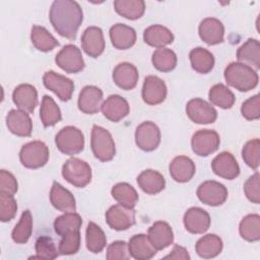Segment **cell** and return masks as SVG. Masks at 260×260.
<instances>
[{"instance_id": "obj_1", "label": "cell", "mask_w": 260, "mask_h": 260, "mask_svg": "<svg viewBox=\"0 0 260 260\" xmlns=\"http://www.w3.org/2000/svg\"><path fill=\"white\" fill-rule=\"evenodd\" d=\"M49 18L54 29L62 37L74 40L82 22L80 5L72 0H55L50 8Z\"/></svg>"}, {"instance_id": "obj_2", "label": "cell", "mask_w": 260, "mask_h": 260, "mask_svg": "<svg viewBox=\"0 0 260 260\" xmlns=\"http://www.w3.org/2000/svg\"><path fill=\"white\" fill-rule=\"evenodd\" d=\"M224 79L236 89L249 91L257 86L259 76L257 71L251 67L240 62H232L224 69Z\"/></svg>"}, {"instance_id": "obj_3", "label": "cell", "mask_w": 260, "mask_h": 260, "mask_svg": "<svg viewBox=\"0 0 260 260\" xmlns=\"http://www.w3.org/2000/svg\"><path fill=\"white\" fill-rule=\"evenodd\" d=\"M90 146L94 157L101 161H109L115 156L116 147L114 139L111 133L101 126H92Z\"/></svg>"}, {"instance_id": "obj_4", "label": "cell", "mask_w": 260, "mask_h": 260, "mask_svg": "<svg viewBox=\"0 0 260 260\" xmlns=\"http://www.w3.org/2000/svg\"><path fill=\"white\" fill-rule=\"evenodd\" d=\"M62 176L74 187L83 188L91 181V168L80 158L70 157L62 167Z\"/></svg>"}, {"instance_id": "obj_5", "label": "cell", "mask_w": 260, "mask_h": 260, "mask_svg": "<svg viewBox=\"0 0 260 260\" xmlns=\"http://www.w3.org/2000/svg\"><path fill=\"white\" fill-rule=\"evenodd\" d=\"M55 143L62 153L74 155L83 150L84 136L78 128L74 126H66L56 134Z\"/></svg>"}, {"instance_id": "obj_6", "label": "cell", "mask_w": 260, "mask_h": 260, "mask_svg": "<svg viewBox=\"0 0 260 260\" xmlns=\"http://www.w3.org/2000/svg\"><path fill=\"white\" fill-rule=\"evenodd\" d=\"M50 152L48 146L40 140L25 143L19 151V159L23 167L27 169H39L44 167L49 160Z\"/></svg>"}, {"instance_id": "obj_7", "label": "cell", "mask_w": 260, "mask_h": 260, "mask_svg": "<svg viewBox=\"0 0 260 260\" xmlns=\"http://www.w3.org/2000/svg\"><path fill=\"white\" fill-rule=\"evenodd\" d=\"M56 64L67 73H78L83 70L85 63L80 49L72 44L64 46L55 57Z\"/></svg>"}, {"instance_id": "obj_8", "label": "cell", "mask_w": 260, "mask_h": 260, "mask_svg": "<svg viewBox=\"0 0 260 260\" xmlns=\"http://www.w3.org/2000/svg\"><path fill=\"white\" fill-rule=\"evenodd\" d=\"M220 143L219 135L210 129H201L195 132L191 139L192 150L199 156H207L217 150Z\"/></svg>"}, {"instance_id": "obj_9", "label": "cell", "mask_w": 260, "mask_h": 260, "mask_svg": "<svg viewBox=\"0 0 260 260\" xmlns=\"http://www.w3.org/2000/svg\"><path fill=\"white\" fill-rule=\"evenodd\" d=\"M198 199L209 206H219L228 198V189L217 181L209 180L201 183L197 189Z\"/></svg>"}, {"instance_id": "obj_10", "label": "cell", "mask_w": 260, "mask_h": 260, "mask_svg": "<svg viewBox=\"0 0 260 260\" xmlns=\"http://www.w3.org/2000/svg\"><path fill=\"white\" fill-rule=\"evenodd\" d=\"M43 82L49 90L53 91L63 102L69 101L74 91V82L70 78L52 70L44 73Z\"/></svg>"}, {"instance_id": "obj_11", "label": "cell", "mask_w": 260, "mask_h": 260, "mask_svg": "<svg viewBox=\"0 0 260 260\" xmlns=\"http://www.w3.org/2000/svg\"><path fill=\"white\" fill-rule=\"evenodd\" d=\"M136 145L144 151H152L160 143V130L151 121L139 124L135 130Z\"/></svg>"}, {"instance_id": "obj_12", "label": "cell", "mask_w": 260, "mask_h": 260, "mask_svg": "<svg viewBox=\"0 0 260 260\" xmlns=\"http://www.w3.org/2000/svg\"><path fill=\"white\" fill-rule=\"evenodd\" d=\"M106 221L115 231L128 230L135 224V210L122 204H115L107 210Z\"/></svg>"}, {"instance_id": "obj_13", "label": "cell", "mask_w": 260, "mask_h": 260, "mask_svg": "<svg viewBox=\"0 0 260 260\" xmlns=\"http://www.w3.org/2000/svg\"><path fill=\"white\" fill-rule=\"evenodd\" d=\"M186 113L189 119L196 124H210L217 118L216 110L202 99H192L186 105Z\"/></svg>"}, {"instance_id": "obj_14", "label": "cell", "mask_w": 260, "mask_h": 260, "mask_svg": "<svg viewBox=\"0 0 260 260\" xmlns=\"http://www.w3.org/2000/svg\"><path fill=\"white\" fill-rule=\"evenodd\" d=\"M167 85L165 81L155 75H148L144 78L142 85V100L150 106L162 103L167 98Z\"/></svg>"}, {"instance_id": "obj_15", "label": "cell", "mask_w": 260, "mask_h": 260, "mask_svg": "<svg viewBox=\"0 0 260 260\" xmlns=\"http://www.w3.org/2000/svg\"><path fill=\"white\" fill-rule=\"evenodd\" d=\"M103 91L95 85L84 86L78 95V109L84 114L99 113L103 105Z\"/></svg>"}, {"instance_id": "obj_16", "label": "cell", "mask_w": 260, "mask_h": 260, "mask_svg": "<svg viewBox=\"0 0 260 260\" xmlns=\"http://www.w3.org/2000/svg\"><path fill=\"white\" fill-rule=\"evenodd\" d=\"M211 169L215 175L226 180H234L240 175L239 164L229 151L217 154L211 162Z\"/></svg>"}, {"instance_id": "obj_17", "label": "cell", "mask_w": 260, "mask_h": 260, "mask_svg": "<svg viewBox=\"0 0 260 260\" xmlns=\"http://www.w3.org/2000/svg\"><path fill=\"white\" fill-rule=\"evenodd\" d=\"M185 229L191 234H203L210 226L209 213L200 207H190L184 214Z\"/></svg>"}, {"instance_id": "obj_18", "label": "cell", "mask_w": 260, "mask_h": 260, "mask_svg": "<svg viewBox=\"0 0 260 260\" xmlns=\"http://www.w3.org/2000/svg\"><path fill=\"white\" fill-rule=\"evenodd\" d=\"M81 47L89 57L96 58L105 50L103 30L98 26H88L81 36Z\"/></svg>"}, {"instance_id": "obj_19", "label": "cell", "mask_w": 260, "mask_h": 260, "mask_svg": "<svg viewBox=\"0 0 260 260\" xmlns=\"http://www.w3.org/2000/svg\"><path fill=\"white\" fill-rule=\"evenodd\" d=\"M198 32L200 39L207 45H217L223 42L224 26L219 19L215 17H206L201 20Z\"/></svg>"}, {"instance_id": "obj_20", "label": "cell", "mask_w": 260, "mask_h": 260, "mask_svg": "<svg viewBox=\"0 0 260 260\" xmlns=\"http://www.w3.org/2000/svg\"><path fill=\"white\" fill-rule=\"evenodd\" d=\"M6 125L11 133L20 137H27L32 131L29 115L21 110H10L6 116Z\"/></svg>"}, {"instance_id": "obj_21", "label": "cell", "mask_w": 260, "mask_h": 260, "mask_svg": "<svg viewBox=\"0 0 260 260\" xmlns=\"http://www.w3.org/2000/svg\"><path fill=\"white\" fill-rule=\"evenodd\" d=\"M12 100L19 110L32 113L38 105V91L34 85L22 83L14 88Z\"/></svg>"}, {"instance_id": "obj_22", "label": "cell", "mask_w": 260, "mask_h": 260, "mask_svg": "<svg viewBox=\"0 0 260 260\" xmlns=\"http://www.w3.org/2000/svg\"><path fill=\"white\" fill-rule=\"evenodd\" d=\"M103 115L112 122L124 119L130 111L128 102L119 94H111L103 103L101 109Z\"/></svg>"}, {"instance_id": "obj_23", "label": "cell", "mask_w": 260, "mask_h": 260, "mask_svg": "<svg viewBox=\"0 0 260 260\" xmlns=\"http://www.w3.org/2000/svg\"><path fill=\"white\" fill-rule=\"evenodd\" d=\"M50 201L57 210L64 213L73 212L76 209V202L72 193L56 181L53 182L51 187Z\"/></svg>"}, {"instance_id": "obj_24", "label": "cell", "mask_w": 260, "mask_h": 260, "mask_svg": "<svg viewBox=\"0 0 260 260\" xmlns=\"http://www.w3.org/2000/svg\"><path fill=\"white\" fill-rule=\"evenodd\" d=\"M112 76L116 85L125 90L133 89L136 86L139 77L137 68L129 62L119 63L114 68Z\"/></svg>"}, {"instance_id": "obj_25", "label": "cell", "mask_w": 260, "mask_h": 260, "mask_svg": "<svg viewBox=\"0 0 260 260\" xmlns=\"http://www.w3.org/2000/svg\"><path fill=\"white\" fill-rule=\"evenodd\" d=\"M147 236L157 251L166 249L174 242V233L171 225L162 220L153 222L148 229Z\"/></svg>"}, {"instance_id": "obj_26", "label": "cell", "mask_w": 260, "mask_h": 260, "mask_svg": "<svg viewBox=\"0 0 260 260\" xmlns=\"http://www.w3.org/2000/svg\"><path fill=\"white\" fill-rule=\"evenodd\" d=\"M129 254L136 260L151 259L157 250L151 244L148 236L144 234H137L130 238L128 242Z\"/></svg>"}, {"instance_id": "obj_27", "label": "cell", "mask_w": 260, "mask_h": 260, "mask_svg": "<svg viewBox=\"0 0 260 260\" xmlns=\"http://www.w3.org/2000/svg\"><path fill=\"white\" fill-rule=\"evenodd\" d=\"M171 177L179 183H186L190 181L196 172L194 161L185 155L176 156L169 167Z\"/></svg>"}, {"instance_id": "obj_28", "label": "cell", "mask_w": 260, "mask_h": 260, "mask_svg": "<svg viewBox=\"0 0 260 260\" xmlns=\"http://www.w3.org/2000/svg\"><path fill=\"white\" fill-rule=\"evenodd\" d=\"M112 45L118 50H127L136 42V31L124 23H116L110 28Z\"/></svg>"}, {"instance_id": "obj_29", "label": "cell", "mask_w": 260, "mask_h": 260, "mask_svg": "<svg viewBox=\"0 0 260 260\" xmlns=\"http://www.w3.org/2000/svg\"><path fill=\"white\" fill-rule=\"evenodd\" d=\"M237 59L254 70L260 68V43L256 39H248L237 51Z\"/></svg>"}, {"instance_id": "obj_30", "label": "cell", "mask_w": 260, "mask_h": 260, "mask_svg": "<svg viewBox=\"0 0 260 260\" xmlns=\"http://www.w3.org/2000/svg\"><path fill=\"white\" fill-rule=\"evenodd\" d=\"M143 40L148 46L160 49L173 43L174 35L164 25L152 24L144 29Z\"/></svg>"}, {"instance_id": "obj_31", "label": "cell", "mask_w": 260, "mask_h": 260, "mask_svg": "<svg viewBox=\"0 0 260 260\" xmlns=\"http://www.w3.org/2000/svg\"><path fill=\"white\" fill-rule=\"evenodd\" d=\"M137 184L146 194L155 195L165 189L166 181L159 172L154 170H145L138 175Z\"/></svg>"}, {"instance_id": "obj_32", "label": "cell", "mask_w": 260, "mask_h": 260, "mask_svg": "<svg viewBox=\"0 0 260 260\" xmlns=\"http://www.w3.org/2000/svg\"><path fill=\"white\" fill-rule=\"evenodd\" d=\"M222 247V241L218 236L214 234H208L201 237L197 241L195 245V250L199 257L209 259L216 257L221 252Z\"/></svg>"}, {"instance_id": "obj_33", "label": "cell", "mask_w": 260, "mask_h": 260, "mask_svg": "<svg viewBox=\"0 0 260 260\" xmlns=\"http://www.w3.org/2000/svg\"><path fill=\"white\" fill-rule=\"evenodd\" d=\"M189 58L192 68L198 73L206 74L214 67L215 61L212 53L202 47H197L191 50Z\"/></svg>"}, {"instance_id": "obj_34", "label": "cell", "mask_w": 260, "mask_h": 260, "mask_svg": "<svg viewBox=\"0 0 260 260\" xmlns=\"http://www.w3.org/2000/svg\"><path fill=\"white\" fill-rule=\"evenodd\" d=\"M30 40L36 49L41 52H49L59 46V42L44 26L32 25L30 31Z\"/></svg>"}, {"instance_id": "obj_35", "label": "cell", "mask_w": 260, "mask_h": 260, "mask_svg": "<svg viewBox=\"0 0 260 260\" xmlns=\"http://www.w3.org/2000/svg\"><path fill=\"white\" fill-rule=\"evenodd\" d=\"M114 7L118 14L130 20L140 18L145 11L143 0H116Z\"/></svg>"}, {"instance_id": "obj_36", "label": "cell", "mask_w": 260, "mask_h": 260, "mask_svg": "<svg viewBox=\"0 0 260 260\" xmlns=\"http://www.w3.org/2000/svg\"><path fill=\"white\" fill-rule=\"evenodd\" d=\"M210 103L221 109H231L236 101L234 92L224 84H214L208 92Z\"/></svg>"}, {"instance_id": "obj_37", "label": "cell", "mask_w": 260, "mask_h": 260, "mask_svg": "<svg viewBox=\"0 0 260 260\" xmlns=\"http://www.w3.org/2000/svg\"><path fill=\"white\" fill-rule=\"evenodd\" d=\"M40 117L44 127L54 126L62 119L60 108L57 106L55 101L47 94H45L42 100Z\"/></svg>"}, {"instance_id": "obj_38", "label": "cell", "mask_w": 260, "mask_h": 260, "mask_svg": "<svg viewBox=\"0 0 260 260\" xmlns=\"http://www.w3.org/2000/svg\"><path fill=\"white\" fill-rule=\"evenodd\" d=\"M111 194L119 204L129 208H134L139 199L136 190L130 184L124 182L114 185Z\"/></svg>"}, {"instance_id": "obj_39", "label": "cell", "mask_w": 260, "mask_h": 260, "mask_svg": "<svg viewBox=\"0 0 260 260\" xmlns=\"http://www.w3.org/2000/svg\"><path fill=\"white\" fill-rule=\"evenodd\" d=\"M86 248L91 253H100L107 245V238L104 231L94 222L87 224L85 232Z\"/></svg>"}, {"instance_id": "obj_40", "label": "cell", "mask_w": 260, "mask_h": 260, "mask_svg": "<svg viewBox=\"0 0 260 260\" xmlns=\"http://www.w3.org/2000/svg\"><path fill=\"white\" fill-rule=\"evenodd\" d=\"M240 236L248 242H257L260 240V216L253 213L248 214L240 222Z\"/></svg>"}, {"instance_id": "obj_41", "label": "cell", "mask_w": 260, "mask_h": 260, "mask_svg": "<svg viewBox=\"0 0 260 260\" xmlns=\"http://www.w3.org/2000/svg\"><path fill=\"white\" fill-rule=\"evenodd\" d=\"M32 233V216L28 209L21 213L18 222L12 230L11 237L16 244H25Z\"/></svg>"}, {"instance_id": "obj_42", "label": "cell", "mask_w": 260, "mask_h": 260, "mask_svg": "<svg viewBox=\"0 0 260 260\" xmlns=\"http://www.w3.org/2000/svg\"><path fill=\"white\" fill-rule=\"evenodd\" d=\"M82 224L81 216L76 212H65L58 216L54 221V230L57 235L63 237L73 231H79Z\"/></svg>"}, {"instance_id": "obj_43", "label": "cell", "mask_w": 260, "mask_h": 260, "mask_svg": "<svg viewBox=\"0 0 260 260\" xmlns=\"http://www.w3.org/2000/svg\"><path fill=\"white\" fill-rule=\"evenodd\" d=\"M151 62L155 69L160 72H170L177 65V55L174 51L168 48L156 49L152 53Z\"/></svg>"}, {"instance_id": "obj_44", "label": "cell", "mask_w": 260, "mask_h": 260, "mask_svg": "<svg viewBox=\"0 0 260 260\" xmlns=\"http://www.w3.org/2000/svg\"><path fill=\"white\" fill-rule=\"evenodd\" d=\"M242 157L248 167L253 170L258 169L260 165V140L258 138L245 143L242 149Z\"/></svg>"}, {"instance_id": "obj_45", "label": "cell", "mask_w": 260, "mask_h": 260, "mask_svg": "<svg viewBox=\"0 0 260 260\" xmlns=\"http://www.w3.org/2000/svg\"><path fill=\"white\" fill-rule=\"evenodd\" d=\"M36 256L30 258H40V259H55L58 257L57 248L55 243L50 237L41 236L36 241Z\"/></svg>"}, {"instance_id": "obj_46", "label": "cell", "mask_w": 260, "mask_h": 260, "mask_svg": "<svg viewBox=\"0 0 260 260\" xmlns=\"http://www.w3.org/2000/svg\"><path fill=\"white\" fill-rule=\"evenodd\" d=\"M80 248V233L73 231L65 234L59 242L58 251L61 255H72L78 252Z\"/></svg>"}, {"instance_id": "obj_47", "label": "cell", "mask_w": 260, "mask_h": 260, "mask_svg": "<svg viewBox=\"0 0 260 260\" xmlns=\"http://www.w3.org/2000/svg\"><path fill=\"white\" fill-rule=\"evenodd\" d=\"M17 211V203L13 196L0 193V220L7 222L14 218Z\"/></svg>"}, {"instance_id": "obj_48", "label": "cell", "mask_w": 260, "mask_h": 260, "mask_svg": "<svg viewBox=\"0 0 260 260\" xmlns=\"http://www.w3.org/2000/svg\"><path fill=\"white\" fill-rule=\"evenodd\" d=\"M244 192L249 201L255 204L260 202V176L256 172L254 175L250 176L244 184Z\"/></svg>"}, {"instance_id": "obj_49", "label": "cell", "mask_w": 260, "mask_h": 260, "mask_svg": "<svg viewBox=\"0 0 260 260\" xmlns=\"http://www.w3.org/2000/svg\"><path fill=\"white\" fill-rule=\"evenodd\" d=\"M242 116L246 120H258L260 118V98L255 94L246 100L241 107Z\"/></svg>"}, {"instance_id": "obj_50", "label": "cell", "mask_w": 260, "mask_h": 260, "mask_svg": "<svg viewBox=\"0 0 260 260\" xmlns=\"http://www.w3.org/2000/svg\"><path fill=\"white\" fill-rule=\"evenodd\" d=\"M131 256L128 250V244L124 241H115L108 246L107 259L108 260H126Z\"/></svg>"}, {"instance_id": "obj_51", "label": "cell", "mask_w": 260, "mask_h": 260, "mask_svg": "<svg viewBox=\"0 0 260 260\" xmlns=\"http://www.w3.org/2000/svg\"><path fill=\"white\" fill-rule=\"evenodd\" d=\"M18 184L15 177L8 171L1 170L0 172V193L14 196L17 192Z\"/></svg>"}, {"instance_id": "obj_52", "label": "cell", "mask_w": 260, "mask_h": 260, "mask_svg": "<svg viewBox=\"0 0 260 260\" xmlns=\"http://www.w3.org/2000/svg\"><path fill=\"white\" fill-rule=\"evenodd\" d=\"M165 259H184V260H189L190 255L188 254V251L179 245H175L172 252L165 257Z\"/></svg>"}]
</instances>
